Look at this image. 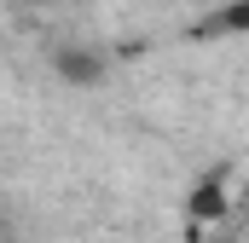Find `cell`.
I'll use <instances>...</instances> for the list:
<instances>
[{"label": "cell", "instance_id": "obj_1", "mask_svg": "<svg viewBox=\"0 0 249 243\" xmlns=\"http://www.w3.org/2000/svg\"><path fill=\"white\" fill-rule=\"evenodd\" d=\"M53 69H58L70 87H93V81H105V75H110V58H105L99 47H58Z\"/></svg>", "mask_w": 249, "mask_h": 243}, {"label": "cell", "instance_id": "obj_2", "mask_svg": "<svg viewBox=\"0 0 249 243\" xmlns=\"http://www.w3.org/2000/svg\"><path fill=\"white\" fill-rule=\"evenodd\" d=\"M186 214H191V226L220 220V214H226V174H209V180L197 185V191L186 197Z\"/></svg>", "mask_w": 249, "mask_h": 243}, {"label": "cell", "instance_id": "obj_3", "mask_svg": "<svg viewBox=\"0 0 249 243\" xmlns=\"http://www.w3.org/2000/svg\"><path fill=\"white\" fill-rule=\"evenodd\" d=\"M29 6H81V0H29Z\"/></svg>", "mask_w": 249, "mask_h": 243}]
</instances>
